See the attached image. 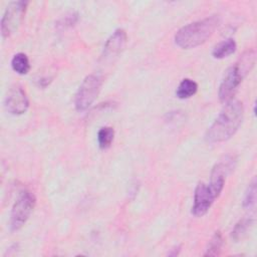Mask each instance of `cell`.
<instances>
[{"instance_id":"9a60e30c","label":"cell","mask_w":257,"mask_h":257,"mask_svg":"<svg viewBox=\"0 0 257 257\" xmlns=\"http://www.w3.org/2000/svg\"><path fill=\"white\" fill-rule=\"evenodd\" d=\"M253 225V219L251 218H243L241 219L234 227L231 233V237L234 241H240L248 232V230Z\"/></svg>"},{"instance_id":"5bb4252c","label":"cell","mask_w":257,"mask_h":257,"mask_svg":"<svg viewBox=\"0 0 257 257\" xmlns=\"http://www.w3.org/2000/svg\"><path fill=\"white\" fill-rule=\"evenodd\" d=\"M224 243L223 235L220 231H216L208 243L204 256H217L220 254Z\"/></svg>"},{"instance_id":"30bf717a","label":"cell","mask_w":257,"mask_h":257,"mask_svg":"<svg viewBox=\"0 0 257 257\" xmlns=\"http://www.w3.org/2000/svg\"><path fill=\"white\" fill-rule=\"evenodd\" d=\"M237 49L236 41L233 38H228L216 44L212 50V55L216 59H223L233 54Z\"/></svg>"},{"instance_id":"52a82bcc","label":"cell","mask_w":257,"mask_h":257,"mask_svg":"<svg viewBox=\"0 0 257 257\" xmlns=\"http://www.w3.org/2000/svg\"><path fill=\"white\" fill-rule=\"evenodd\" d=\"M217 198L218 196L211 189L209 184H205L204 182L198 183L194 193L192 214L196 217L204 216L209 211Z\"/></svg>"},{"instance_id":"2e32d148","label":"cell","mask_w":257,"mask_h":257,"mask_svg":"<svg viewBox=\"0 0 257 257\" xmlns=\"http://www.w3.org/2000/svg\"><path fill=\"white\" fill-rule=\"evenodd\" d=\"M256 181L255 179L250 183V185L247 188V191L245 193L244 199H243V207L245 209L251 210L255 207L256 204Z\"/></svg>"},{"instance_id":"7a4b0ae2","label":"cell","mask_w":257,"mask_h":257,"mask_svg":"<svg viewBox=\"0 0 257 257\" xmlns=\"http://www.w3.org/2000/svg\"><path fill=\"white\" fill-rule=\"evenodd\" d=\"M220 24V18L212 15L181 27L175 34V43L182 49H192L205 43Z\"/></svg>"},{"instance_id":"7c38bea8","label":"cell","mask_w":257,"mask_h":257,"mask_svg":"<svg viewBox=\"0 0 257 257\" xmlns=\"http://www.w3.org/2000/svg\"><path fill=\"white\" fill-rule=\"evenodd\" d=\"M11 67L18 74H27L30 70V62L28 56L23 52L16 53L11 59Z\"/></svg>"},{"instance_id":"8fae6325","label":"cell","mask_w":257,"mask_h":257,"mask_svg":"<svg viewBox=\"0 0 257 257\" xmlns=\"http://www.w3.org/2000/svg\"><path fill=\"white\" fill-rule=\"evenodd\" d=\"M198 90V83L191 78H184L176 89V96L180 99H187L193 96Z\"/></svg>"},{"instance_id":"4fadbf2b","label":"cell","mask_w":257,"mask_h":257,"mask_svg":"<svg viewBox=\"0 0 257 257\" xmlns=\"http://www.w3.org/2000/svg\"><path fill=\"white\" fill-rule=\"evenodd\" d=\"M114 139V130L111 126H102L97 132L98 147L102 150L108 149Z\"/></svg>"},{"instance_id":"9c48e42d","label":"cell","mask_w":257,"mask_h":257,"mask_svg":"<svg viewBox=\"0 0 257 257\" xmlns=\"http://www.w3.org/2000/svg\"><path fill=\"white\" fill-rule=\"evenodd\" d=\"M126 32L118 28L116 29L106 40L104 47H103V52L101 55V58H103L105 61L111 60L114 57H116L121 50L123 49L125 43H126Z\"/></svg>"},{"instance_id":"277c9868","label":"cell","mask_w":257,"mask_h":257,"mask_svg":"<svg viewBox=\"0 0 257 257\" xmlns=\"http://www.w3.org/2000/svg\"><path fill=\"white\" fill-rule=\"evenodd\" d=\"M102 85V78L97 74H89L80 83L74 97L76 110H86L96 99Z\"/></svg>"},{"instance_id":"8992f818","label":"cell","mask_w":257,"mask_h":257,"mask_svg":"<svg viewBox=\"0 0 257 257\" xmlns=\"http://www.w3.org/2000/svg\"><path fill=\"white\" fill-rule=\"evenodd\" d=\"M27 5V1H15L6 7L1 18V35L3 38H8L17 31L24 18Z\"/></svg>"},{"instance_id":"5b68a950","label":"cell","mask_w":257,"mask_h":257,"mask_svg":"<svg viewBox=\"0 0 257 257\" xmlns=\"http://www.w3.org/2000/svg\"><path fill=\"white\" fill-rule=\"evenodd\" d=\"M36 199L29 191H23L19 194L15 203L13 204L10 214V229L17 231L27 222L34 207Z\"/></svg>"},{"instance_id":"3957f363","label":"cell","mask_w":257,"mask_h":257,"mask_svg":"<svg viewBox=\"0 0 257 257\" xmlns=\"http://www.w3.org/2000/svg\"><path fill=\"white\" fill-rule=\"evenodd\" d=\"M255 63V52L253 50L246 51L239 60L230 66L220 83L218 95L222 102L227 103L233 99V96L241 84L243 78L249 73Z\"/></svg>"},{"instance_id":"ba28073f","label":"cell","mask_w":257,"mask_h":257,"mask_svg":"<svg viewBox=\"0 0 257 257\" xmlns=\"http://www.w3.org/2000/svg\"><path fill=\"white\" fill-rule=\"evenodd\" d=\"M4 106L11 114L19 115L26 112L29 107V99L21 85L14 84L9 88L4 99Z\"/></svg>"},{"instance_id":"6da1fadb","label":"cell","mask_w":257,"mask_h":257,"mask_svg":"<svg viewBox=\"0 0 257 257\" xmlns=\"http://www.w3.org/2000/svg\"><path fill=\"white\" fill-rule=\"evenodd\" d=\"M244 116V107L239 100L228 101L205 134L210 144H219L232 138L240 127Z\"/></svg>"}]
</instances>
